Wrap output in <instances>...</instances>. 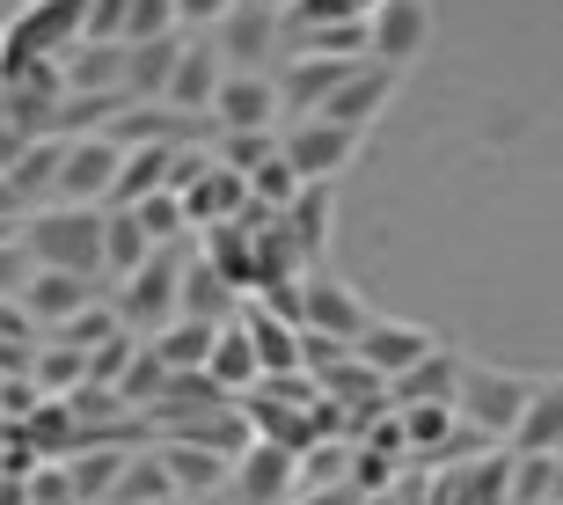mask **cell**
<instances>
[{"mask_svg":"<svg viewBox=\"0 0 563 505\" xmlns=\"http://www.w3.org/2000/svg\"><path fill=\"white\" fill-rule=\"evenodd\" d=\"M88 44V0H22L0 22V81H15L22 66H66Z\"/></svg>","mask_w":563,"mask_h":505,"instance_id":"obj_1","label":"cell"},{"mask_svg":"<svg viewBox=\"0 0 563 505\" xmlns=\"http://www.w3.org/2000/svg\"><path fill=\"white\" fill-rule=\"evenodd\" d=\"M22 250L37 272H74L96 278L103 272V206H44L22 220Z\"/></svg>","mask_w":563,"mask_h":505,"instance_id":"obj_2","label":"cell"},{"mask_svg":"<svg viewBox=\"0 0 563 505\" xmlns=\"http://www.w3.org/2000/svg\"><path fill=\"white\" fill-rule=\"evenodd\" d=\"M184 264H190V256L154 250V264H140V272L110 294V308H118V322H125L132 337H146V344H154L168 322H184Z\"/></svg>","mask_w":563,"mask_h":505,"instance_id":"obj_3","label":"cell"},{"mask_svg":"<svg viewBox=\"0 0 563 505\" xmlns=\"http://www.w3.org/2000/svg\"><path fill=\"white\" fill-rule=\"evenodd\" d=\"M534 396H542V381L505 374V366H468V374H461V403H454V410L476 425V432H490L498 447H512L520 418L534 410Z\"/></svg>","mask_w":563,"mask_h":505,"instance_id":"obj_4","label":"cell"},{"mask_svg":"<svg viewBox=\"0 0 563 505\" xmlns=\"http://www.w3.org/2000/svg\"><path fill=\"white\" fill-rule=\"evenodd\" d=\"M212 52H220V66H228V74H272V66L286 59V15H272V8L242 0V8L212 30Z\"/></svg>","mask_w":563,"mask_h":505,"instance_id":"obj_5","label":"cell"},{"mask_svg":"<svg viewBox=\"0 0 563 505\" xmlns=\"http://www.w3.org/2000/svg\"><path fill=\"white\" fill-rule=\"evenodd\" d=\"M358 140H366V132H352V125H330V118H300V125L278 132V154L300 168V184H330V176H344V168L358 162Z\"/></svg>","mask_w":563,"mask_h":505,"instance_id":"obj_6","label":"cell"},{"mask_svg":"<svg viewBox=\"0 0 563 505\" xmlns=\"http://www.w3.org/2000/svg\"><path fill=\"white\" fill-rule=\"evenodd\" d=\"M432 52V0H380L366 15V59L374 66H410Z\"/></svg>","mask_w":563,"mask_h":505,"instance_id":"obj_7","label":"cell"},{"mask_svg":"<svg viewBox=\"0 0 563 505\" xmlns=\"http://www.w3.org/2000/svg\"><path fill=\"white\" fill-rule=\"evenodd\" d=\"M125 168V147L88 132V140H66V168H59V198L52 206H110V184Z\"/></svg>","mask_w":563,"mask_h":505,"instance_id":"obj_8","label":"cell"},{"mask_svg":"<svg viewBox=\"0 0 563 505\" xmlns=\"http://www.w3.org/2000/svg\"><path fill=\"white\" fill-rule=\"evenodd\" d=\"M220 132H286V103H278V74H228L220 103H212Z\"/></svg>","mask_w":563,"mask_h":505,"instance_id":"obj_9","label":"cell"},{"mask_svg":"<svg viewBox=\"0 0 563 505\" xmlns=\"http://www.w3.org/2000/svg\"><path fill=\"white\" fill-rule=\"evenodd\" d=\"M292 491H300V454H286V447H272V440H256L228 476L234 505H286Z\"/></svg>","mask_w":563,"mask_h":505,"instance_id":"obj_10","label":"cell"},{"mask_svg":"<svg viewBox=\"0 0 563 505\" xmlns=\"http://www.w3.org/2000/svg\"><path fill=\"white\" fill-rule=\"evenodd\" d=\"M358 66H366V59H286V66H278V103H286V125L322 118V103L352 81Z\"/></svg>","mask_w":563,"mask_h":505,"instance_id":"obj_11","label":"cell"},{"mask_svg":"<svg viewBox=\"0 0 563 505\" xmlns=\"http://www.w3.org/2000/svg\"><path fill=\"white\" fill-rule=\"evenodd\" d=\"M432 352H439V337L424 330V322H396V316H374L366 337H358V359H366L380 381H402L410 366H424Z\"/></svg>","mask_w":563,"mask_h":505,"instance_id":"obj_12","label":"cell"},{"mask_svg":"<svg viewBox=\"0 0 563 505\" xmlns=\"http://www.w3.org/2000/svg\"><path fill=\"white\" fill-rule=\"evenodd\" d=\"M184 212H190V228H198V234L234 228V220L250 212V176H234V168L220 162V154H212V168L184 190Z\"/></svg>","mask_w":563,"mask_h":505,"instance_id":"obj_13","label":"cell"},{"mask_svg":"<svg viewBox=\"0 0 563 505\" xmlns=\"http://www.w3.org/2000/svg\"><path fill=\"white\" fill-rule=\"evenodd\" d=\"M366 322H374V308L344 286V278H308V330L314 337H336V344H352L358 352V337H366Z\"/></svg>","mask_w":563,"mask_h":505,"instance_id":"obj_14","label":"cell"},{"mask_svg":"<svg viewBox=\"0 0 563 505\" xmlns=\"http://www.w3.org/2000/svg\"><path fill=\"white\" fill-rule=\"evenodd\" d=\"M396 88H402V74H396V66H374V59H366V66L352 74V81H344V88L330 96V103H322V118H330V125L366 132V125L380 118V110L396 103Z\"/></svg>","mask_w":563,"mask_h":505,"instance_id":"obj_15","label":"cell"},{"mask_svg":"<svg viewBox=\"0 0 563 505\" xmlns=\"http://www.w3.org/2000/svg\"><path fill=\"white\" fill-rule=\"evenodd\" d=\"M242 330H250L264 374H300V366H308V337H300V322L272 316L264 300H242Z\"/></svg>","mask_w":563,"mask_h":505,"instance_id":"obj_16","label":"cell"},{"mask_svg":"<svg viewBox=\"0 0 563 505\" xmlns=\"http://www.w3.org/2000/svg\"><path fill=\"white\" fill-rule=\"evenodd\" d=\"M88 300H96V278H74V272H30V286H22V308H30L37 330H66Z\"/></svg>","mask_w":563,"mask_h":505,"instance_id":"obj_17","label":"cell"},{"mask_svg":"<svg viewBox=\"0 0 563 505\" xmlns=\"http://www.w3.org/2000/svg\"><path fill=\"white\" fill-rule=\"evenodd\" d=\"M125 103H168V81H176V66H184V30L176 37H154V44H125Z\"/></svg>","mask_w":563,"mask_h":505,"instance_id":"obj_18","label":"cell"},{"mask_svg":"<svg viewBox=\"0 0 563 505\" xmlns=\"http://www.w3.org/2000/svg\"><path fill=\"white\" fill-rule=\"evenodd\" d=\"M220 81H228V66L212 44H190L184 66H176V81H168V110H184V118H212L220 103Z\"/></svg>","mask_w":563,"mask_h":505,"instance_id":"obj_19","label":"cell"},{"mask_svg":"<svg viewBox=\"0 0 563 505\" xmlns=\"http://www.w3.org/2000/svg\"><path fill=\"white\" fill-rule=\"evenodd\" d=\"M461 374H468V359L439 344L424 366H410L402 381H388V403H396V410H410V403H461Z\"/></svg>","mask_w":563,"mask_h":505,"instance_id":"obj_20","label":"cell"},{"mask_svg":"<svg viewBox=\"0 0 563 505\" xmlns=\"http://www.w3.org/2000/svg\"><path fill=\"white\" fill-rule=\"evenodd\" d=\"M22 440L37 447L44 462H74V454L88 447V425L74 418V403H66V396H44L37 410L22 418Z\"/></svg>","mask_w":563,"mask_h":505,"instance_id":"obj_21","label":"cell"},{"mask_svg":"<svg viewBox=\"0 0 563 505\" xmlns=\"http://www.w3.org/2000/svg\"><path fill=\"white\" fill-rule=\"evenodd\" d=\"M132 454H140V447H118V440L81 447V454L66 462V469H74V491H81V505H110V498H118V484H125Z\"/></svg>","mask_w":563,"mask_h":505,"instance_id":"obj_22","label":"cell"},{"mask_svg":"<svg viewBox=\"0 0 563 505\" xmlns=\"http://www.w3.org/2000/svg\"><path fill=\"white\" fill-rule=\"evenodd\" d=\"M242 410H250V432L256 440H272V447H286V454H308L314 447V403L300 410V403H272V396H242Z\"/></svg>","mask_w":563,"mask_h":505,"instance_id":"obj_23","label":"cell"},{"mask_svg":"<svg viewBox=\"0 0 563 505\" xmlns=\"http://www.w3.org/2000/svg\"><path fill=\"white\" fill-rule=\"evenodd\" d=\"M206 374L220 381V388H228L234 403L250 396L256 381H264V359H256V344H250V330H242V316L228 322V330H220V344H212V359H206Z\"/></svg>","mask_w":563,"mask_h":505,"instance_id":"obj_24","label":"cell"},{"mask_svg":"<svg viewBox=\"0 0 563 505\" xmlns=\"http://www.w3.org/2000/svg\"><path fill=\"white\" fill-rule=\"evenodd\" d=\"M125 44H81L66 59V96H125Z\"/></svg>","mask_w":563,"mask_h":505,"instance_id":"obj_25","label":"cell"},{"mask_svg":"<svg viewBox=\"0 0 563 505\" xmlns=\"http://www.w3.org/2000/svg\"><path fill=\"white\" fill-rule=\"evenodd\" d=\"M198 256L228 278L234 294H256V234L242 228V220H234V228H212L206 242H198Z\"/></svg>","mask_w":563,"mask_h":505,"instance_id":"obj_26","label":"cell"},{"mask_svg":"<svg viewBox=\"0 0 563 505\" xmlns=\"http://www.w3.org/2000/svg\"><path fill=\"white\" fill-rule=\"evenodd\" d=\"M168 462V476H176V491H198V498H212V491H228V476H234V462H220V454H206V447H190V440H162L154 447Z\"/></svg>","mask_w":563,"mask_h":505,"instance_id":"obj_27","label":"cell"},{"mask_svg":"<svg viewBox=\"0 0 563 505\" xmlns=\"http://www.w3.org/2000/svg\"><path fill=\"white\" fill-rule=\"evenodd\" d=\"M59 168H66V140H37V147L8 168V184H15L22 212H44V198H59Z\"/></svg>","mask_w":563,"mask_h":505,"instance_id":"obj_28","label":"cell"},{"mask_svg":"<svg viewBox=\"0 0 563 505\" xmlns=\"http://www.w3.org/2000/svg\"><path fill=\"white\" fill-rule=\"evenodd\" d=\"M330 220H336V190L330 184H308L286 206V234H292V250L308 256V264L322 256V242H330Z\"/></svg>","mask_w":563,"mask_h":505,"instance_id":"obj_29","label":"cell"},{"mask_svg":"<svg viewBox=\"0 0 563 505\" xmlns=\"http://www.w3.org/2000/svg\"><path fill=\"white\" fill-rule=\"evenodd\" d=\"M140 264H154V234L140 228V212H103V272H118L125 286Z\"/></svg>","mask_w":563,"mask_h":505,"instance_id":"obj_30","label":"cell"},{"mask_svg":"<svg viewBox=\"0 0 563 505\" xmlns=\"http://www.w3.org/2000/svg\"><path fill=\"white\" fill-rule=\"evenodd\" d=\"M184 316L190 322H212V330L234 322V286L212 272L206 256H190V264H184Z\"/></svg>","mask_w":563,"mask_h":505,"instance_id":"obj_31","label":"cell"},{"mask_svg":"<svg viewBox=\"0 0 563 505\" xmlns=\"http://www.w3.org/2000/svg\"><path fill=\"white\" fill-rule=\"evenodd\" d=\"M220 330H228V322H220ZM220 330L184 316V322H168V330L154 337V352H162L168 374H206V359H212V344H220Z\"/></svg>","mask_w":563,"mask_h":505,"instance_id":"obj_32","label":"cell"},{"mask_svg":"<svg viewBox=\"0 0 563 505\" xmlns=\"http://www.w3.org/2000/svg\"><path fill=\"white\" fill-rule=\"evenodd\" d=\"M556 447H563V381H542L534 410L512 432V454H556Z\"/></svg>","mask_w":563,"mask_h":505,"instance_id":"obj_33","label":"cell"},{"mask_svg":"<svg viewBox=\"0 0 563 505\" xmlns=\"http://www.w3.org/2000/svg\"><path fill=\"white\" fill-rule=\"evenodd\" d=\"M162 498H184L176 491V476H168V462L146 447V454H132V469H125V484H118V498L110 505H162Z\"/></svg>","mask_w":563,"mask_h":505,"instance_id":"obj_34","label":"cell"},{"mask_svg":"<svg viewBox=\"0 0 563 505\" xmlns=\"http://www.w3.org/2000/svg\"><path fill=\"white\" fill-rule=\"evenodd\" d=\"M352 440H322L300 454V491H352Z\"/></svg>","mask_w":563,"mask_h":505,"instance_id":"obj_35","label":"cell"},{"mask_svg":"<svg viewBox=\"0 0 563 505\" xmlns=\"http://www.w3.org/2000/svg\"><path fill=\"white\" fill-rule=\"evenodd\" d=\"M30 381H37L44 396H74L88 381V352H74V344H37V366H30Z\"/></svg>","mask_w":563,"mask_h":505,"instance_id":"obj_36","label":"cell"},{"mask_svg":"<svg viewBox=\"0 0 563 505\" xmlns=\"http://www.w3.org/2000/svg\"><path fill=\"white\" fill-rule=\"evenodd\" d=\"M118 330H125V322H118V308H110V300H88L81 316L59 330V344H74V352H103Z\"/></svg>","mask_w":563,"mask_h":505,"instance_id":"obj_37","label":"cell"},{"mask_svg":"<svg viewBox=\"0 0 563 505\" xmlns=\"http://www.w3.org/2000/svg\"><path fill=\"white\" fill-rule=\"evenodd\" d=\"M220 162L234 168V176H256L264 162H278V132H220Z\"/></svg>","mask_w":563,"mask_h":505,"instance_id":"obj_38","label":"cell"},{"mask_svg":"<svg viewBox=\"0 0 563 505\" xmlns=\"http://www.w3.org/2000/svg\"><path fill=\"white\" fill-rule=\"evenodd\" d=\"M132 212H140V228L154 234V250H168L176 234H190V212H184V198H176V190H154V198H146V206H132Z\"/></svg>","mask_w":563,"mask_h":505,"instance_id":"obj_39","label":"cell"},{"mask_svg":"<svg viewBox=\"0 0 563 505\" xmlns=\"http://www.w3.org/2000/svg\"><path fill=\"white\" fill-rule=\"evenodd\" d=\"M300 190H308V184H300V168H292L286 154H278V162H264V168L250 176V198H256V206H272V212H286Z\"/></svg>","mask_w":563,"mask_h":505,"instance_id":"obj_40","label":"cell"},{"mask_svg":"<svg viewBox=\"0 0 563 505\" xmlns=\"http://www.w3.org/2000/svg\"><path fill=\"white\" fill-rule=\"evenodd\" d=\"M556 491V454H512V505H549Z\"/></svg>","mask_w":563,"mask_h":505,"instance_id":"obj_41","label":"cell"},{"mask_svg":"<svg viewBox=\"0 0 563 505\" xmlns=\"http://www.w3.org/2000/svg\"><path fill=\"white\" fill-rule=\"evenodd\" d=\"M140 352H146L140 337L118 330V337L103 344V352H88V381H103V388H125V374H132V359H140Z\"/></svg>","mask_w":563,"mask_h":505,"instance_id":"obj_42","label":"cell"},{"mask_svg":"<svg viewBox=\"0 0 563 505\" xmlns=\"http://www.w3.org/2000/svg\"><path fill=\"white\" fill-rule=\"evenodd\" d=\"M396 454H374V447H358L352 454V491L358 498H388V491H396Z\"/></svg>","mask_w":563,"mask_h":505,"instance_id":"obj_43","label":"cell"},{"mask_svg":"<svg viewBox=\"0 0 563 505\" xmlns=\"http://www.w3.org/2000/svg\"><path fill=\"white\" fill-rule=\"evenodd\" d=\"M184 22H176V0H132V30L125 44H154V37H176Z\"/></svg>","mask_w":563,"mask_h":505,"instance_id":"obj_44","label":"cell"},{"mask_svg":"<svg viewBox=\"0 0 563 505\" xmlns=\"http://www.w3.org/2000/svg\"><path fill=\"white\" fill-rule=\"evenodd\" d=\"M22 491H30V505H81V491H74V469H66V462H44Z\"/></svg>","mask_w":563,"mask_h":505,"instance_id":"obj_45","label":"cell"},{"mask_svg":"<svg viewBox=\"0 0 563 505\" xmlns=\"http://www.w3.org/2000/svg\"><path fill=\"white\" fill-rule=\"evenodd\" d=\"M132 0H88V44H125Z\"/></svg>","mask_w":563,"mask_h":505,"instance_id":"obj_46","label":"cell"},{"mask_svg":"<svg viewBox=\"0 0 563 505\" xmlns=\"http://www.w3.org/2000/svg\"><path fill=\"white\" fill-rule=\"evenodd\" d=\"M234 8H242V0H176V22H184V30H220Z\"/></svg>","mask_w":563,"mask_h":505,"instance_id":"obj_47","label":"cell"},{"mask_svg":"<svg viewBox=\"0 0 563 505\" xmlns=\"http://www.w3.org/2000/svg\"><path fill=\"white\" fill-rule=\"evenodd\" d=\"M30 272H37V264H30V250H22V242H8V250H0V300H22Z\"/></svg>","mask_w":563,"mask_h":505,"instance_id":"obj_48","label":"cell"},{"mask_svg":"<svg viewBox=\"0 0 563 505\" xmlns=\"http://www.w3.org/2000/svg\"><path fill=\"white\" fill-rule=\"evenodd\" d=\"M0 337H8V344H37V322H30L22 300H0Z\"/></svg>","mask_w":563,"mask_h":505,"instance_id":"obj_49","label":"cell"},{"mask_svg":"<svg viewBox=\"0 0 563 505\" xmlns=\"http://www.w3.org/2000/svg\"><path fill=\"white\" fill-rule=\"evenodd\" d=\"M15 440H22V425H15V418H0V462L15 454Z\"/></svg>","mask_w":563,"mask_h":505,"instance_id":"obj_50","label":"cell"},{"mask_svg":"<svg viewBox=\"0 0 563 505\" xmlns=\"http://www.w3.org/2000/svg\"><path fill=\"white\" fill-rule=\"evenodd\" d=\"M0 505H30V491H22L15 476H0Z\"/></svg>","mask_w":563,"mask_h":505,"instance_id":"obj_51","label":"cell"},{"mask_svg":"<svg viewBox=\"0 0 563 505\" xmlns=\"http://www.w3.org/2000/svg\"><path fill=\"white\" fill-rule=\"evenodd\" d=\"M8 242H22V220H8V212H0V250H8Z\"/></svg>","mask_w":563,"mask_h":505,"instance_id":"obj_52","label":"cell"},{"mask_svg":"<svg viewBox=\"0 0 563 505\" xmlns=\"http://www.w3.org/2000/svg\"><path fill=\"white\" fill-rule=\"evenodd\" d=\"M366 505H418V491H388V498H366Z\"/></svg>","mask_w":563,"mask_h":505,"instance_id":"obj_53","label":"cell"},{"mask_svg":"<svg viewBox=\"0 0 563 505\" xmlns=\"http://www.w3.org/2000/svg\"><path fill=\"white\" fill-rule=\"evenodd\" d=\"M256 8H272V15H292V8H300V0H256Z\"/></svg>","mask_w":563,"mask_h":505,"instance_id":"obj_54","label":"cell"},{"mask_svg":"<svg viewBox=\"0 0 563 505\" xmlns=\"http://www.w3.org/2000/svg\"><path fill=\"white\" fill-rule=\"evenodd\" d=\"M549 498H556V505H563V462H556V491H549Z\"/></svg>","mask_w":563,"mask_h":505,"instance_id":"obj_55","label":"cell"},{"mask_svg":"<svg viewBox=\"0 0 563 505\" xmlns=\"http://www.w3.org/2000/svg\"><path fill=\"white\" fill-rule=\"evenodd\" d=\"M352 8H358V15H374V8H380V0H352Z\"/></svg>","mask_w":563,"mask_h":505,"instance_id":"obj_56","label":"cell"},{"mask_svg":"<svg viewBox=\"0 0 563 505\" xmlns=\"http://www.w3.org/2000/svg\"><path fill=\"white\" fill-rule=\"evenodd\" d=\"M162 505H190V498H162Z\"/></svg>","mask_w":563,"mask_h":505,"instance_id":"obj_57","label":"cell"},{"mask_svg":"<svg viewBox=\"0 0 563 505\" xmlns=\"http://www.w3.org/2000/svg\"><path fill=\"white\" fill-rule=\"evenodd\" d=\"M549 505H556V498H549Z\"/></svg>","mask_w":563,"mask_h":505,"instance_id":"obj_58","label":"cell"}]
</instances>
